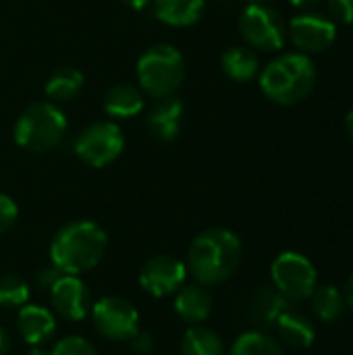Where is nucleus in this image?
<instances>
[{"label": "nucleus", "mask_w": 353, "mask_h": 355, "mask_svg": "<svg viewBox=\"0 0 353 355\" xmlns=\"http://www.w3.org/2000/svg\"><path fill=\"white\" fill-rule=\"evenodd\" d=\"M185 262L175 256L160 254L150 258L139 270V287L152 297H171L175 295L187 281Z\"/></svg>", "instance_id": "obj_10"}, {"label": "nucleus", "mask_w": 353, "mask_h": 355, "mask_svg": "<svg viewBox=\"0 0 353 355\" xmlns=\"http://www.w3.org/2000/svg\"><path fill=\"white\" fill-rule=\"evenodd\" d=\"M252 2H266V0H252Z\"/></svg>", "instance_id": "obj_37"}, {"label": "nucleus", "mask_w": 353, "mask_h": 355, "mask_svg": "<svg viewBox=\"0 0 353 355\" xmlns=\"http://www.w3.org/2000/svg\"><path fill=\"white\" fill-rule=\"evenodd\" d=\"M179 354L181 355H227L225 343L218 333L204 324H193L189 327L179 343Z\"/></svg>", "instance_id": "obj_20"}, {"label": "nucleus", "mask_w": 353, "mask_h": 355, "mask_svg": "<svg viewBox=\"0 0 353 355\" xmlns=\"http://www.w3.org/2000/svg\"><path fill=\"white\" fill-rule=\"evenodd\" d=\"M275 329L279 335V343L291 349H308L312 347L316 339L314 322L306 314L289 310V308L279 316V320L275 322Z\"/></svg>", "instance_id": "obj_17"}, {"label": "nucleus", "mask_w": 353, "mask_h": 355, "mask_svg": "<svg viewBox=\"0 0 353 355\" xmlns=\"http://www.w3.org/2000/svg\"><path fill=\"white\" fill-rule=\"evenodd\" d=\"M129 8H133V10H141V8H146L148 4H150V0H123Z\"/></svg>", "instance_id": "obj_34"}, {"label": "nucleus", "mask_w": 353, "mask_h": 355, "mask_svg": "<svg viewBox=\"0 0 353 355\" xmlns=\"http://www.w3.org/2000/svg\"><path fill=\"white\" fill-rule=\"evenodd\" d=\"M156 17L173 27L193 25L204 12V0H154Z\"/></svg>", "instance_id": "obj_19"}, {"label": "nucleus", "mask_w": 353, "mask_h": 355, "mask_svg": "<svg viewBox=\"0 0 353 355\" xmlns=\"http://www.w3.org/2000/svg\"><path fill=\"white\" fill-rule=\"evenodd\" d=\"M289 40L302 54H320L335 44L337 25L331 17L320 12H302L289 23Z\"/></svg>", "instance_id": "obj_11"}, {"label": "nucleus", "mask_w": 353, "mask_h": 355, "mask_svg": "<svg viewBox=\"0 0 353 355\" xmlns=\"http://www.w3.org/2000/svg\"><path fill=\"white\" fill-rule=\"evenodd\" d=\"M345 133H347V137L353 141V108L347 112V116H345Z\"/></svg>", "instance_id": "obj_35"}, {"label": "nucleus", "mask_w": 353, "mask_h": 355, "mask_svg": "<svg viewBox=\"0 0 353 355\" xmlns=\"http://www.w3.org/2000/svg\"><path fill=\"white\" fill-rule=\"evenodd\" d=\"M104 110L114 119H129L144 110V94L131 83H117L104 96Z\"/></svg>", "instance_id": "obj_18"}, {"label": "nucleus", "mask_w": 353, "mask_h": 355, "mask_svg": "<svg viewBox=\"0 0 353 355\" xmlns=\"http://www.w3.org/2000/svg\"><path fill=\"white\" fill-rule=\"evenodd\" d=\"M48 297H50L54 316L62 320L79 322L85 316H89L92 295L83 279L77 275H62L54 283V287L48 291Z\"/></svg>", "instance_id": "obj_12"}, {"label": "nucleus", "mask_w": 353, "mask_h": 355, "mask_svg": "<svg viewBox=\"0 0 353 355\" xmlns=\"http://www.w3.org/2000/svg\"><path fill=\"white\" fill-rule=\"evenodd\" d=\"M50 355H100L96 345L81 335H67L54 343Z\"/></svg>", "instance_id": "obj_26"}, {"label": "nucleus", "mask_w": 353, "mask_h": 355, "mask_svg": "<svg viewBox=\"0 0 353 355\" xmlns=\"http://www.w3.org/2000/svg\"><path fill=\"white\" fill-rule=\"evenodd\" d=\"M129 347H131V352L137 355H150L154 349H156V341H154V337L150 335V333H146V331H137L129 341Z\"/></svg>", "instance_id": "obj_30"}, {"label": "nucleus", "mask_w": 353, "mask_h": 355, "mask_svg": "<svg viewBox=\"0 0 353 355\" xmlns=\"http://www.w3.org/2000/svg\"><path fill=\"white\" fill-rule=\"evenodd\" d=\"M17 333L29 345H44L56 333V316L50 308L25 304L17 314Z\"/></svg>", "instance_id": "obj_13"}, {"label": "nucleus", "mask_w": 353, "mask_h": 355, "mask_svg": "<svg viewBox=\"0 0 353 355\" xmlns=\"http://www.w3.org/2000/svg\"><path fill=\"white\" fill-rule=\"evenodd\" d=\"M295 8H302V10H310V8H316L322 0H289Z\"/></svg>", "instance_id": "obj_33"}, {"label": "nucleus", "mask_w": 353, "mask_h": 355, "mask_svg": "<svg viewBox=\"0 0 353 355\" xmlns=\"http://www.w3.org/2000/svg\"><path fill=\"white\" fill-rule=\"evenodd\" d=\"M327 6L333 21L353 25V0H327Z\"/></svg>", "instance_id": "obj_28"}, {"label": "nucleus", "mask_w": 353, "mask_h": 355, "mask_svg": "<svg viewBox=\"0 0 353 355\" xmlns=\"http://www.w3.org/2000/svg\"><path fill=\"white\" fill-rule=\"evenodd\" d=\"M212 308H214V300H212L208 287H204L200 283H191V285L185 283L175 293V312L189 327L204 324L210 318Z\"/></svg>", "instance_id": "obj_14"}, {"label": "nucleus", "mask_w": 353, "mask_h": 355, "mask_svg": "<svg viewBox=\"0 0 353 355\" xmlns=\"http://www.w3.org/2000/svg\"><path fill=\"white\" fill-rule=\"evenodd\" d=\"M270 281L273 287L289 304L310 300V295L318 287L314 264L298 252H283L275 258V262L270 264Z\"/></svg>", "instance_id": "obj_6"}, {"label": "nucleus", "mask_w": 353, "mask_h": 355, "mask_svg": "<svg viewBox=\"0 0 353 355\" xmlns=\"http://www.w3.org/2000/svg\"><path fill=\"white\" fill-rule=\"evenodd\" d=\"M89 318L100 337L106 341L127 343L139 331V312L135 306L119 295H106L92 304Z\"/></svg>", "instance_id": "obj_7"}, {"label": "nucleus", "mask_w": 353, "mask_h": 355, "mask_svg": "<svg viewBox=\"0 0 353 355\" xmlns=\"http://www.w3.org/2000/svg\"><path fill=\"white\" fill-rule=\"evenodd\" d=\"M343 300H345V308H350L353 312V275L347 279V285L343 289Z\"/></svg>", "instance_id": "obj_32"}, {"label": "nucleus", "mask_w": 353, "mask_h": 355, "mask_svg": "<svg viewBox=\"0 0 353 355\" xmlns=\"http://www.w3.org/2000/svg\"><path fill=\"white\" fill-rule=\"evenodd\" d=\"M239 31L252 48L264 52L281 50L287 35V27L281 12L264 2H252L241 12Z\"/></svg>", "instance_id": "obj_8"}, {"label": "nucleus", "mask_w": 353, "mask_h": 355, "mask_svg": "<svg viewBox=\"0 0 353 355\" xmlns=\"http://www.w3.org/2000/svg\"><path fill=\"white\" fill-rule=\"evenodd\" d=\"M108 248L106 231L94 220L62 225L50 241V264L62 275H83L96 268Z\"/></svg>", "instance_id": "obj_2"}, {"label": "nucleus", "mask_w": 353, "mask_h": 355, "mask_svg": "<svg viewBox=\"0 0 353 355\" xmlns=\"http://www.w3.org/2000/svg\"><path fill=\"white\" fill-rule=\"evenodd\" d=\"M60 277H62V272H60L56 266H52V264H50V266H42V268L33 275V285H35L42 293H48Z\"/></svg>", "instance_id": "obj_29"}, {"label": "nucleus", "mask_w": 353, "mask_h": 355, "mask_svg": "<svg viewBox=\"0 0 353 355\" xmlns=\"http://www.w3.org/2000/svg\"><path fill=\"white\" fill-rule=\"evenodd\" d=\"M310 308H312V314L320 322H327V324L337 322L345 310V300H343L341 289H337L335 285L316 287L314 293L310 295Z\"/></svg>", "instance_id": "obj_23"}, {"label": "nucleus", "mask_w": 353, "mask_h": 355, "mask_svg": "<svg viewBox=\"0 0 353 355\" xmlns=\"http://www.w3.org/2000/svg\"><path fill=\"white\" fill-rule=\"evenodd\" d=\"M183 121V102L175 96L158 98L148 114V129L158 141H175L181 131Z\"/></svg>", "instance_id": "obj_15"}, {"label": "nucleus", "mask_w": 353, "mask_h": 355, "mask_svg": "<svg viewBox=\"0 0 353 355\" xmlns=\"http://www.w3.org/2000/svg\"><path fill=\"white\" fill-rule=\"evenodd\" d=\"M25 355H50V352H48V349H44L42 345H35V347H29Z\"/></svg>", "instance_id": "obj_36"}, {"label": "nucleus", "mask_w": 353, "mask_h": 355, "mask_svg": "<svg viewBox=\"0 0 353 355\" xmlns=\"http://www.w3.org/2000/svg\"><path fill=\"white\" fill-rule=\"evenodd\" d=\"M221 67H223V73L237 83L252 81L260 71L258 56L250 48H243V46L225 50V54L221 56Z\"/></svg>", "instance_id": "obj_21"}, {"label": "nucleus", "mask_w": 353, "mask_h": 355, "mask_svg": "<svg viewBox=\"0 0 353 355\" xmlns=\"http://www.w3.org/2000/svg\"><path fill=\"white\" fill-rule=\"evenodd\" d=\"M19 218V208L10 196L0 193V235L10 231Z\"/></svg>", "instance_id": "obj_27"}, {"label": "nucleus", "mask_w": 353, "mask_h": 355, "mask_svg": "<svg viewBox=\"0 0 353 355\" xmlns=\"http://www.w3.org/2000/svg\"><path fill=\"white\" fill-rule=\"evenodd\" d=\"M137 79L141 89L152 98L173 96L185 79V62L177 48L156 44L137 60Z\"/></svg>", "instance_id": "obj_5"}, {"label": "nucleus", "mask_w": 353, "mask_h": 355, "mask_svg": "<svg viewBox=\"0 0 353 355\" xmlns=\"http://www.w3.org/2000/svg\"><path fill=\"white\" fill-rule=\"evenodd\" d=\"M12 349V339L4 327H0V355H8Z\"/></svg>", "instance_id": "obj_31"}, {"label": "nucleus", "mask_w": 353, "mask_h": 355, "mask_svg": "<svg viewBox=\"0 0 353 355\" xmlns=\"http://www.w3.org/2000/svg\"><path fill=\"white\" fill-rule=\"evenodd\" d=\"M287 308L289 302L273 285H262L254 289L252 295L248 297L246 314L258 327H275V322Z\"/></svg>", "instance_id": "obj_16"}, {"label": "nucleus", "mask_w": 353, "mask_h": 355, "mask_svg": "<svg viewBox=\"0 0 353 355\" xmlns=\"http://www.w3.org/2000/svg\"><path fill=\"white\" fill-rule=\"evenodd\" d=\"M67 133V119L52 102L29 104L15 125V141L35 154L56 148Z\"/></svg>", "instance_id": "obj_4"}, {"label": "nucleus", "mask_w": 353, "mask_h": 355, "mask_svg": "<svg viewBox=\"0 0 353 355\" xmlns=\"http://www.w3.org/2000/svg\"><path fill=\"white\" fill-rule=\"evenodd\" d=\"M227 355H283V345L264 331L241 333Z\"/></svg>", "instance_id": "obj_24"}, {"label": "nucleus", "mask_w": 353, "mask_h": 355, "mask_svg": "<svg viewBox=\"0 0 353 355\" xmlns=\"http://www.w3.org/2000/svg\"><path fill=\"white\" fill-rule=\"evenodd\" d=\"M31 287L19 275H2L0 277V308L19 310L29 304Z\"/></svg>", "instance_id": "obj_25"}, {"label": "nucleus", "mask_w": 353, "mask_h": 355, "mask_svg": "<svg viewBox=\"0 0 353 355\" xmlns=\"http://www.w3.org/2000/svg\"><path fill=\"white\" fill-rule=\"evenodd\" d=\"M316 85V67L308 54L291 52L270 60L262 75L260 87L268 100L281 106H293L306 100Z\"/></svg>", "instance_id": "obj_3"}, {"label": "nucleus", "mask_w": 353, "mask_h": 355, "mask_svg": "<svg viewBox=\"0 0 353 355\" xmlns=\"http://www.w3.org/2000/svg\"><path fill=\"white\" fill-rule=\"evenodd\" d=\"M83 73L73 67H60L56 69L48 83H46V96L54 102H69L75 100L83 89Z\"/></svg>", "instance_id": "obj_22"}, {"label": "nucleus", "mask_w": 353, "mask_h": 355, "mask_svg": "<svg viewBox=\"0 0 353 355\" xmlns=\"http://www.w3.org/2000/svg\"><path fill=\"white\" fill-rule=\"evenodd\" d=\"M123 148H125L123 131L119 129V125L110 121L92 123L77 135L73 144L77 158L94 168H104L110 162H114L123 154Z\"/></svg>", "instance_id": "obj_9"}, {"label": "nucleus", "mask_w": 353, "mask_h": 355, "mask_svg": "<svg viewBox=\"0 0 353 355\" xmlns=\"http://www.w3.org/2000/svg\"><path fill=\"white\" fill-rule=\"evenodd\" d=\"M243 256L241 239L223 227L206 229L193 237L187 250L185 268L193 283L214 287L229 281Z\"/></svg>", "instance_id": "obj_1"}]
</instances>
